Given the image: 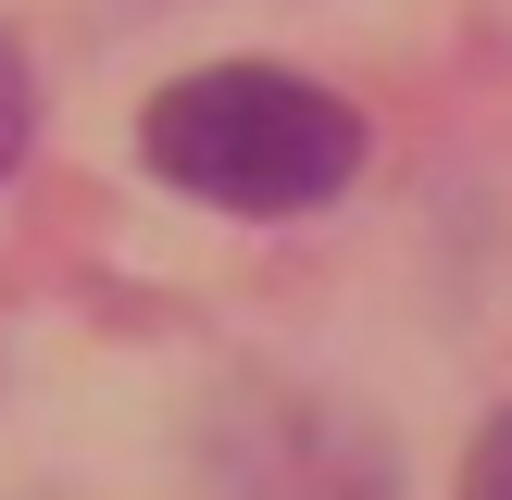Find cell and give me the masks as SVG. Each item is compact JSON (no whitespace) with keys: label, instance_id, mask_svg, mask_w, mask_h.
<instances>
[{"label":"cell","instance_id":"obj_1","mask_svg":"<svg viewBox=\"0 0 512 500\" xmlns=\"http://www.w3.org/2000/svg\"><path fill=\"white\" fill-rule=\"evenodd\" d=\"M150 175L213 213H313L363 175V113L313 75H275V63H213V75H175L138 125Z\"/></svg>","mask_w":512,"mask_h":500},{"label":"cell","instance_id":"obj_2","mask_svg":"<svg viewBox=\"0 0 512 500\" xmlns=\"http://www.w3.org/2000/svg\"><path fill=\"white\" fill-rule=\"evenodd\" d=\"M25 138H38V75H25V50L0 38V175L25 163Z\"/></svg>","mask_w":512,"mask_h":500},{"label":"cell","instance_id":"obj_3","mask_svg":"<svg viewBox=\"0 0 512 500\" xmlns=\"http://www.w3.org/2000/svg\"><path fill=\"white\" fill-rule=\"evenodd\" d=\"M463 500H512V413H488V438L463 463Z\"/></svg>","mask_w":512,"mask_h":500}]
</instances>
